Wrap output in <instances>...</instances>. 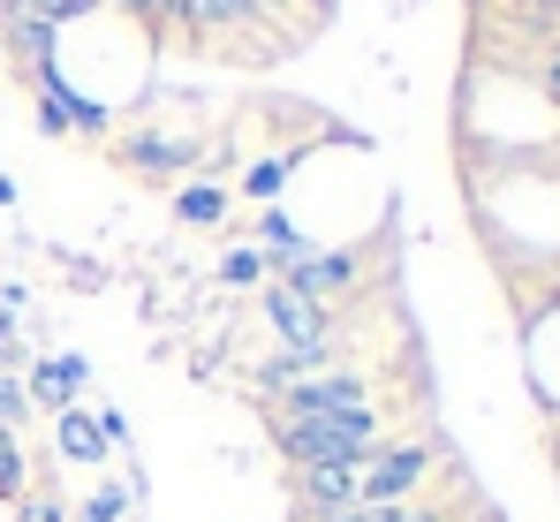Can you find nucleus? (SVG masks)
<instances>
[{
	"label": "nucleus",
	"mask_w": 560,
	"mask_h": 522,
	"mask_svg": "<svg viewBox=\"0 0 560 522\" xmlns=\"http://www.w3.org/2000/svg\"><path fill=\"white\" fill-rule=\"evenodd\" d=\"M273 432H280V454L295 469H311V462L364 469L372 446H386L378 439V409H288V402H273Z\"/></svg>",
	"instance_id": "nucleus-1"
},
{
	"label": "nucleus",
	"mask_w": 560,
	"mask_h": 522,
	"mask_svg": "<svg viewBox=\"0 0 560 522\" xmlns=\"http://www.w3.org/2000/svg\"><path fill=\"white\" fill-rule=\"evenodd\" d=\"M424 477H432V446L424 439H386V446H372V462L357 469V500L364 508H401Z\"/></svg>",
	"instance_id": "nucleus-2"
},
{
	"label": "nucleus",
	"mask_w": 560,
	"mask_h": 522,
	"mask_svg": "<svg viewBox=\"0 0 560 522\" xmlns=\"http://www.w3.org/2000/svg\"><path fill=\"white\" fill-rule=\"evenodd\" d=\"M266 318H273L280 348H303V356H318V348H334V311H326L318 295H303V288H288V280H273V288H266Z\"/></svg>",
	"instance_id": "nucleus-3"
},
{
	"label": "nucleus",
	"mask_w": 560,
	"mask_h": 522,
	"mask_svg": "<svg viewBox=\"0 0 560 522\" xmlns=\"http://www.w3.org/2000/svg\"><path fill=\"white\" fill-rule=\"evenodd\" d=\"M295 492H303V515L311 522H334V515H349V508H364L357 500V469H326V462L295 469Z\"/></svg>",
	"instance_id": "nucleus-4"
},
{
	"label": "nucleus",
	"mask_w": 560,
	"mask_h": 522,
	"mask_svg": "<svg viewBox=\"0 0 560 522\" xmlns=\"http://www.w3.org/2000/svg\"><path fill=\"white\" fill-rule=\"evenodd\" d=\"M357 280V251H303V258L288 265V288H303V295H341Z\"/></svg>",
	"instance_id": "nucleus-5"
},
{
	"label": "nucleus",
	"mask_w": 560,
	"mask_h": 522,
	"mask_svg": "<svg viewBox=\"0 0 560 522\" xmlns=\"http://www.w3.org/2000/svg\"><path fill=\"white\" fill-rule=\"evenodd\" d=\"M121 160L144 174H183L197 160V137H152V129H129L121 137Z\"/></svg>",
	"instance_id": "nucleus-6"
},
{
	"label": "nucleus",
	"mask_w": 560,
	"mask_h": 522,
	"mask_svg": "<svg viewBox=\"0 0 560 522\" xmlns=\"http://www.w3.org/2000/svg\"><path fill=\"white\" fill-rule=\"evenodd\" d=\"M84 379H92V371H84V356H54V363H38V371H31V402H38V409H69V394H77Z\"/></svg>",
	"instance_id": "nucleus-7"
},
{
	"label": "nucleus",
	"mask_w": 560,
	"mask_h": 522,
	"mask_svg": "<svg viewBox=\"0 0 560 522\" xmlns=\"http://www.w3.org/2000/svg\"><path fill=\"white\" fill-rule=\"evenodd\" d=\"M183 23H205V31H243V23H266L258 0H183Z\"/></svg>",
	"instance_id": "nucleus-8"
},
{
	"label": "nucleus",
	"mask_w": 560,
	"mask_h": 522,
	"mask_svg": "<svg viewBox=\"0 0 560 522\" xmlns=\"http://www.w3.org/2000/svg\"><path fill=\"white\" fill-rule=\"evenodd\" d=\"M54 439H61V454H69V462H98V454H106V439H98V417H77V409H61Z\"/></svg>",
	"instance_id": "nucleus-9"
},
{
	"label": "nucleus",
	"mask_w": 560,
	"mask_h": 522,
	"mask_svg": "<svg viewBox=\"0 0 560 522\" xmlns=\"http://www.w3.org/2000/svg\"><path fill=\"white\" fill-rule=\"evenodd\" d=\"M220 212H228V197H220L212 182H183V220L189 228H212Z\"/></svg>",
	"instance_id": "nucleus-10"
},
{
	"label": "nucleus",
	"mask_w": 560,
	"mask_h": 522,
	"mask_svg": "<svg viewBox=\"0 0 560 522\" xmlns=\"http://www.w3.org/2000/svg\"><path fill=\"white\" fill-rule=\"evenodd\" d=\"M220 280H228V288H250V280H266V251H228Z\"/></svg>",
	"instance_id": "nucleus-11"
},
{
	"label": "nucleus",
	"mask_w": 560,
	"mask_h": 522,
	"mask_svg": "<svg viewBox=\"0 0 560 522\" xmlns=\"http://www.w3.org/2000/svg\"><path fill=\"white\" fill-rule=\"evenodd\" d=\"M23 409H31V394H23V386L0 371V432H15V425H23Z\"/></svg>",
	"instance_id": "nucleus-12"
},
{
	"label": "nucleus",
	"mask_w": 560,
	"mask_h": 522,
	"mask_svg": "<svg viewBox=\"0 0 560 522\" xmlns=\"http://www.w3.org/2000/svg\"><path fill=\"white\" fill-rule=\"evenodd\" d=\"M121 8H129V15H144L152 31H160V23H183V0H121Z\"/></svg>",
	"instance_id": "nucleus-13"
},
{
	"label": "nucleus",
	"mask_w": 560,
	"mask_h": 522,
	"mask_svg": "<svg viewBox=\"0 0 560 522\" xmlns=\"http://www.w3.org/2000/svg\"><path fill=\"white\" fill-rule=\"evenodd\" d=\"M23 485V454H15V432H0V492Z\"/></svg>",
	"instance_id": "nucleus-14"
},
{
	"label": "nucleus",
	"mask_w": 560,
	"mask_h": 522,
	"mask_svg": "<svg viewBox=\"0 0 560 522\" xmlns=\"http://www.w3.org/2000/svg\"><path fill=\"white\" fill-rule=\"evenodd\" d=\"M280 182H288V160H266V167H250V197H273Z\"/></svg>",
	"instance_id": "nucleus-15"
},
{
	"label": "nucleus",
	"mask_w": 560,
	"mask_h": 522,
	"mask_svg": "<svg viewBox=\"0 0 560 522\" xmlns=\"http://www.w3.org/2000/svg\"><path fill=\"white\" fill-rule=\"evenodd\" d=\"M121 508H129V492H114V485H106V492H98L92 508H84V522H114Z\"/></svg>",
	"instance_id": "nucleus-16"
},
{
	"label": "nucleus",
	"mask_w": 560,
	"mask_h": 522,
	"mask_svg": "<svg viewBox=\"0 0 560 522\" xmlns=\"http://www.w3.org/2000/svg\"><path fill=\"white\" fill-rule=\"evenodd\" d=\"M23 522H61V508H46V500H31V508H23Z\"/></svg>",
	"instance_id": "nucleus-17"
},
{
	"label": "nucleus",
	"mask_w": 560,
	"mask_h": 522,
	"mask_svg": "<svg viewBox=\"0 0 560 522\" xmlns=\"http://www.w3.org/2000/svg\"><path fill=\"white\" fill-rule=\"evenodd\" d=\"M258 8H266V23H273L280 8H303V0H258Z\"/></svg>",
	"instance_id": "nucleus-18"
},
{
	"label": "nucleus",
	"mask_w": 560,
	"mask_h": 522,
	"mask_svg": "<svg viewBox=\"0 0 560 522\" xmlns=\"http://www.w3.org/2000/svg\"><path fill=\"white\" fill-rule=\"evenodd\" d=\"M546 91H553V98H560V61H553V69H546Z\"/></svg>",
	"instance_id": "nucleus-19"
},
{
	"label": "nucleus",
	"mask_w": 560,
	"mask_h": 522,
	"mask_svg": "<svg viewBox=\"0 0 560 522\" xmlns=\"http://www.w3.org/2000/svg\"><path fill=\"white\" fill-rule=\"evenodd\" d=\"M8 197H15V182H8V174H0V205H8Z\"/></svg>",
	"instance_id": "nucleus-20"
}]
</instances>
